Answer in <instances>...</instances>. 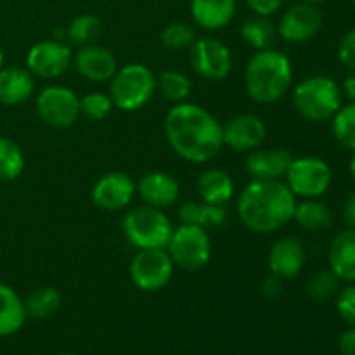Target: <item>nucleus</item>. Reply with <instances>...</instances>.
<instances>
[{
    "instance_id": "obj_39",
    "label": "nucleus",
    "mask_w": 355,
    "mask_h": 355,
    "mask_svg": "<svg viewBox=\"0 0 355 355\" xmlns=\"http://www.w3.org/2000/svg\"><path fill=\"white\" fill-rule=\"evenodd\" d=\"M283 291V279L269 272V276L262 281V293L269 298L279 297Z\"/></svg>"
},
{
    "instance_id": "obj_45",
    "label": "nucleus",
    "mask_w": 355,
    "mask_h": 355,
    "mask_svg": "<svg viewBox=\"0 0 355 355\" xmlns=\"http://www.w3.org/2000/svg\"><path fill=\"white\" fill-rule=\"evenodd\" d=\"M3 68V52H2V49H0V69Z\"/></svg>"
},
{
    "instance_id": "obj_25",
    "label": "nucleus",
    "mask_w": 355,
    "mask_h": 355,
    "mask_svg": "<svg viewBox=\"0 0 355 355\" xmlns=\"http://www.w3.org/2000/svg\"><path fill=\"white\" fill-rule=\"evenodd\" d=\"M26 318L23 298L10 286L0 283V336H10L19 331Z\"/></svg>"
},
{
    "instance_id": "obj_6",
    "label": "nucleus",
    "mask_w": 355,
    "mask_h": 355,
    "mask_svg": "<svg viewBox=\"0 0 355 355\" xmlns=\"http://www.w3.org/2000/svg\"><path fill=\"white\" fill-rule=\"evenodd\" d=\"M125 238L137 250L166 248L173 225L162 208L139 205L130 208L121 220Z\"/></svg>"
},
{
    "instance_id": "obj_41",
    "label": "nucleus",
    "mask_w": 355,
    "mask_h": 355,
    "mask_svg": "<svg viewBox=\"0 0 355 355\" xmlns=\"http://www.w3.org/2000/svg\"><path fill=\"white\" fill-rule=\"evenodd\" d=\"M343 222H345L349 227H355V191L347 198L345 205H343Z\"/></svg>"
},
{
    "instance_id": "obj_11",
    "label": "nucleus",
    "mask_w": 355,
    "mask_h": 355,
    "mask_svg": "<svg viewBox=\"0 0 355 355\" xmlns=\"http://www.w3.org/2000/svg\"><path fill=\"white\" fill-rule=\"evenodd\" d=\"M37 114L52 128H68L78 121L80 97L69 87L49 85L37 97Z\"/></svg>"
},
{
    "instance_id": "obj_28",
    "label": "nucleus",
    "mask_w": 355,
    "mask_h": 355,
    "mask_svg": "<svg viewBox=\"0 0 355 355\" xmlns=\"http://www.w3.org/2000/svg\"><path fill=\"white\" fill-rule=\"evenodd\" d=\"M243 42L253 49V51H263V49H270L276 42L277 30L276 24L270 21V17L253 16L248 21L241 24Z\"/></svg>"
},
{
    "instance_id": "obj_4",
    "label": "nucleus",
    "mask_w": 355,
    "mask_h": 355,
    "mask_svg": "<svg viewBox=\"0 0 355 355\" xmlns=\"http://www.w3.org/2000/svg\"><path fill=\"white\" fill-rule=\"evenodd\" d=\"M291 103L297 113L305 120H331L342 107V89L331 76H307L293 87Z\"/></svg>"
},
{
    "instance_id": "obj_9",
    "label": "nucleus",
    "mask_w": 355,
    "mask_h": 355,
    "mask_svg": "<svg viewBox=\"0 0 355 355\" xmlns=\"http://www.w3.org/2000/svg\"><path fill=\"white\" fill-rule=\"evenodd\" d=\"M286 186L295 198L315 200L326 194L333 180L331 168L328 163L318 156H302L293 158L286 173Z\"/></svg>"
},
{
    "instance_id": "obj_17",
    "label": "nucleus",
    "mask_w": 355,
    "mask_h": 355,
    "mask_svg": "<svg viewBox=\"0 0 355 355\" xmlns=\"http://www.w3.org/2000/svg\"><path fill=\"white\" fill-rule=\"evenodd\" d=\"M305 253L304 243L295 236H283L272 243L267 255V267L269 272L281 279H293L302 272L305 266Z\"/></svg>"
},
{
    "instance_id": "obj_5",
    "label": "nucleus",
    "mask_w": 355,
    "mask_h": 355,
    "mask_svg": "<svg viewBox=\"0 0 355 355\" xmlns=\"http://www.w3.org/2000/svg\"><path fill=\"white\" fill-rule=\"evenodd\" d=\"M156 92V75L142 62H130L116 69L110 80V97L114 107L134 113L144 107Z\"/></svg>"
},
{
    "instance_id": "obj_22",
    "label": "nucleus",
    "mask_w": 355,
    "mask_h": 355,
    "mask_svg": "<svg viewBox=\"0 0 355 355\" xmlns=\"http://www.w3.org/2000/svg\"><path fill=\"white\" fill-rule=\"evenodd\" d=\"M35 90V76L21 66H7L0 69V104L17 106L31 97Z\"/></svg>"
},
{
    "instance_id": "obj_42",
    "label": "nucleus",
    "mask_w": 355,
    "mask_h": 355,
    "mask_svg": "<svg viewBox=\"0 0 355 355\" xmlns=\"http://www.w3.org/2000/svg\"><path fill=\"white\" fill-rule=\"evenodd\" d=\"M343 90H345V94L349 96V99L355 103V71L345 78V82H343Z\"/></svg>"
},
{
    "instance_id": "obj_21",
    "label": "nucleus",
    "mask_w": 355,
    "mask_h": 355,
    "mask_svg": "<svg viewBox=\"0 0 355 355\" xmlns=\"http://www.w3.org/2000/svg\"><path fill=\"white\" fill-rule=\"evenodd\" d=\"M191 16L200 28L217 31L236 16V0H191Z\"/></svg>"
},
{
    "instance_id": "obj_46",
    "label": "nucleus",
    "mask_w": 355,
    "mask_h": 355,
    "mask_svg": "<svg viewBox=\"0 0 355 355\" xmlns=\"http://www.w3.org/2000/svg\"><path fill=\"white\" fill-rule=\"evenodd\" d=\"M61 355H73V354H61Z\"/></svg>"
},
{
    "instance_id": "obj_44",
    "label": "nucleus",
    "mask_w": 355,
    "mask_h": 355,
    "mask_svg": "<svg viewBox=\"0 0 355 355\" xmlns=\"http://www.w3.org/2000/svg\"><path fill=\"white\" fill-rule=\"evenodd\" d=\"M298 2H304V3H314V6H318V3L326 2V0H298Z\"/></svg>"
},
{
    "instance_id": "obj_7",
    "label": "nucleus",
    "mask_w": 355,
    "mask_h": 355,
    "mask_svg": "<svg viewBox=\"0 0 355 355\" xmlns=\"http://www.w3.org/2000/svg\"><path fill=\"white\" fill-rule=\"evenodd\" d=\"M165 250L177 269L196 272L210 262L211 239L207 229L180 224L179 227H173Z\"/></svg>"
},
{
    "instance_id": "obj_33",
    "label": "nucleus",
    "mask_w": 355,
    "mask_h": 355,
    "mask_svg": "<svg viewBox=\"0 0 355 355\" xmlns=\"http://www.w3.org/2000/svg\"><path fill=\"white\" fill-rule=\"evenodd\" d=\"M162 44L166 51L179 52L187 51L196 40V30L186 21H175L170 23L168 26L163 28L162 31Z\"/></svg>"
},
{
    "instance_id": "obj_40",
    "label": "nucleus",
    "mask_w": 355,
    "mask_h": 355,
    "mask_svg": "<svg viewBox=\"0 0 355 355\" xmlns=\"http://www.w3.org/2000/svg\"><path fill=\"white\" fill-rule=\"evenodd\" d=\"M338 349L342 355H355V328L347 329L338 340Z\"/></svg>"
},
{
    "instance_id": "obj_16",
    "label": "nucleus",
    "mask_w": 355,
    "mask_h": 355,
    "mask_svg": "<svg viewBox=\"0 0 355 355\" xmlns=\"http://www.w3.org/2000/svg\"><path fill=\"white\" fill-rule=\"evenodd\" d=\"M73 68L80 76L90 82H110L118 69V61L113 52L99 44L78 47L73 54Z\"/></svg>"
},
{
    "instance_id": "obj_29",
    "label": "nucleus",
    "mask_w": 355,
    "mask_h": 355,
    "mask_svg": "<svg viewBox=\"0 0 355 355\" xmlns=\"http://www.w3.org/2000/svg\"><path fill=\"white\" fill-rule=\"evenodd\" d=\"M156 90H159L166 101L179 104L187 101L191 90H193V82L182 71L165 69L159 73V76H156Z\"/></svg>"
},
{
    "instance_id": "obj_3",
    "label": "nucleus",
    "mask_w": 355,
    "mask_h": 355,
    "mask_svg": "<svg viewBox=\"0 0 355 355\" xmlns=\"http://www.w3.org/2000/svg\"><path fill=\"white\" fill-rule=\"evenodd\" d=\"M293 85V66L284 52L274 47L255 51L245 69V89L252 101L274 104Z\"/></svg>"
},
{
    "instance_id": "obj_30",
    "label": "nucleus",
    "mask_w": 355,
    "mask_h": 355,
    "mask_svg": "<svg viewBox=\"0 0 355 355\" xmlns=\"http://www.w3.org/2000/svg\"><path fill=\"white\" fill-rule=\"evenodd\" d=\"M103 31V23L96 14H80L73 17L71 23L66 28V37L69 44L75 47H83V45L96 44Z\"/></svg>"
},
{
    "instance_id": "obj_14",
    "label": "nucleus",
    "mask_w": 355,
    "mask_h": 355,
    "mask_svg": "<svg viewBox=\"0 0 355 355\" xmlns=\"http://www.w3.org/2000/svg\"><path fill=\"white\" fill-rule=\"evenodd\" d=\"M135 193H137V186L128 173L107 172L96 180L90 198L101 210L120 211L130 207Z\"/></svg>"
},
{
    "instance_id": "obj_15",
    "label": "nucleus",
    "mask_w": 355,
    "mask_h": 355,
    "mask_svg": "<svg viewBox=\"0 0 355 355\" xmlns=\"http://www.w3.org/2000/svg\"><path fill=\"white\" fill-rule=\"evenodd\" d=\"M267 137V127L257 114H236L222 125V142L232 151L250 153L259 149Z\"/></svg>"
},
{
    "instance_id": "obj_8",
    "label": "nucleus",
    "mask_w": 355,
    "mask_h": 355,
    "mask_svg": "<svg viewBox=\"0 0 355 355\" xmlns=\"http://www.w3.org/2000/svg\"><path fill=\"white\" fill-rule=\"evenodd\" d=\"M130 281L137 290L156 293L170 284L175 266L165 248L137 250L128 267Z\"/></svg>"
},
{
    "instance_id": "obj_19",
    "label": "nucleus",
    "mask_w": 355,
    "mask_h": 355,
    "mask_svg": "<svg viewBox=\"0 0 355 355\" xmlns=\"http://www.w3.org/2000/svg\"><path fill=\"white\" fill-rule=\"evenodd\" d=\"M135 186L144 205L162 208V210L173 207L180 196V186L175 177L162 170L144 173Z\"/></svg>"
},
{
    "instance_id": "obj_23",
    "label": "nucleus",
    "mask_w": 355,
    "mask_h": 355,
    "mask_svg": "<svg viewBox=\"0 0 355 355\" xmlns=\"http://www.w3.org/2000/svg\"><path fill=\"white\" fill-rule=\"evenodd\" d=\"M200 200L210 205H227L234 196V180L225 170L207 168L196 182Z\"/></svg>"
},
{
    "instance_id": "obj_13",
    "label": "nucleus",
    "mask_w": 355,
    "mask_h": 355,
    "mask_svg": "<svg viewBox=\"0 0 355 355\" xmlns=\"http://www.w3.org/2000/svg\"><path fill=\"white\" fill-rule=\"evenodd\" d=\"M322 26V12L314 3L298 2L284 10L276 24L277 37L288 44H304L314 38Z\"/></svg>"
},
{
    "instance_id": "obj_32",
    "label": "nucleus",
    "mask_w": 355,
    "mask_h": 355,
    "mask_svg": "<svg viewBox=\"0 0 355 355\" xmlns=\"http://www.w3.org/2000/svg\"><path fill=\"white\" fill-rule=\"evenodd\" d=\"M331 132L342 148L355 151V103L336 111L331 118Z\"/></svg>"
},
{
    "instance_id": "obj_36",
    "label": "nucleus",
    "mask_w": 355,
    "mask_h": 355,
    "mask_svg": "<svg viewBox=\"0 0 355 355\" xmlns=\"http://www.w3.org/2000/svg\"><path fill=\"white\" fill-rule=\"evenodd\" d=\"M336 312L343 322L355 328V284H349L336 293Z\"/></svg>"
},
{
    "instance_id": "obj_35",
    "label": "nucleus",
    "mask_w": 355,
    "mask_h": 355,
    "mask_svg": "<svg viewBox=\"0 0 355 355\" xmlns=\"http://www.w3.org/2000/svg\"><path fill=\"white\" fill-rule=\"evenodd\" d=\"M340 288V279L331 272V269L328 270H319V272L312 274L309 277L307 284H305V291H307L309 297L312 300H328V298L335 297L338 293Z\"/></svg>"
},
{
    "instance_id": "obj_47",
    "label": "nucleus",
    "mask_w": 355,
    "mask_h": 355,
    "mask_svg": "<svg viewBox=\"0 0 355 355\" xmlns=\"http://www.w3.org/2000/svg\"><path fill=\"white\" fill-rule=\"evenodd\" d=\"M352 3H354V6H355V0H352Z\"/></svg>"
},
{
    "instance_id": "obj_2",
    "label": "nucleus",
    "mask_w": 355,
    "mask_h": 355,
    "mask_svg": "<svg viewBox=\"0 0 355 355\" xmlns=\"http://www.w3.org/2000/svg\"><path fill=\"white\" fill-rule=\"evenodd\" d=\"M297 198L284 180H252L236 201L239 222L259 234L281 231L293 222Z\"/></svg>"
},
{
    "instance_id": "obj_18",
    "label": "nucleus",
    "mask_w": 355,
    "mask_h": 355,
    "mask_svg": "<svg viewBox=\"0 0 355 355\" xmlns=\"http://www.w3.org/2000/svg\"><path fill=\"white\" fill-rule=\"evenodd\" d=\"M293 158L284 148L253 149L246 156L245 168L252 180H283Z\"/></svg>"
},
{
    "instance_id": "obj_20",
    "label": "nucleus",
    "mask_w": 355,
    "mask_h": 355,
    "mask_svg": "<svg viewBox=\"0 0 355 355\" xmlns=\"http://www.w3.org/2000/svg\"><path fill=\"white\" fill-rule=\"evenodd\" d=\"M329 269L340 281L355 283V227L336 234L328 252Z\"/></svg>"
},
{
    "instance_id": "obj_27",
    "label": "nucleus",
    "mask_w": 355,
    "mask_h": 355,
    "mask_svg": "<svg viewBox=\"0 0 355 355\" xmlns=\"http://www.w3.org/2000/svg\"><path fill=\"white\" fill-rule=\"evenodd\" d=\"M23 302L28 318L49 319L61 309L62 297L54 286H38Z\"/></svg>"
},
{
    "instance_id": "obj_31",
    "label": "nucleus",
    "mask_w": 355,
    "mask_h": 355,
    "mask_svg": "<svg viewBox=\"0 0 355 355\" xmlns=\"http://www.w3.org/2000/svg\"><path fill=\"white\" fill-rule=\"evenodd\" d=\"M24 155L19 146L7 137H0V182H12L23 173Z\"/></svg>"
},
{
    "instance_id": "obj_43",
    "label": "nucleus",
    "mask_w": 355,
    "mask_h": 355,
    "mask_svg": "<svg viewBox=\"0 0 355 355\" xmlns=\"http://www.w3.org/2000/svg\"><path fill=\"white\" fill-rule=\"evenodd\" d=\"M350 173H352V177L355 179V151L352 155V159H350Z\"/></svg>"
},
{
    "instance_id": "obj_26",
    "label": "nucleus",
    "mask_w": 355,
    "mask_h": 355,
    "mask_svg": "<svg viewBox=\"0 0 355 355\" xmlns=\"http://www.w3.org/2000/svg\"><path fill=\"white\" fill-rule=\"evenodd\" d=\"M293 220L304 231L322 232L331 227L333 214L322 201L315 198V200H304L300 203L297 201Z\"/></svg>"
},
{
    "instance_id": "obj_12",
    "label": "nucleus",
    "mask_w": 355,
    "mask_h": 355,
    "mask_svg": "<svg viewBox=\"0 0 355 355\" xmlns=\"http://www.w3.org/2000/svg\"><path fill=\"white\" fill-rule=\"evenodd\" d=\"M71 49L58 38L38 42L26 54V69L42 80L59 78L71 68Z\"/></svg>"
},
{
    "instance_id": "obj_1",
    "label": "nucleus",
    "mask_w": 355,
    "mask_h": 355,
    "mask_svg": "<svg viewBox=\"0 0 355 355\" xmlns=\"http://www.w3.org/2000/svg\"><path fill=\"white\" fill-rule=\"evenodd\" d=\"M165 135L177 156L191 163H207L224 148L222 125L196 103L173 104L165 118Z\"/></svg>"
},
{
    "instance_id": "obj_24",
    "label": "nucleus",
    "mask_w": 355,
    "mask_h": 355,
    "mask_svg": "<svg viewBox=\"0 0 355 355\" xmlns=\"http://www.w3.org/2000/svg\"><path fill=\"white\" fill-rule=\"evenodd\" d=\"M180 224L198 225L203 229L220 227L227 220L225 205H210L205 201H186L179 208Z\"/></svg>"
},
{
    "instance_id": "obj_34",
    "label": "nucleus",
    "mask_w": 355,
    "mask_h": 355,
    "mask_svg": "<svg viewBox=\"0 0 355 355\" xmlns=\"http://www.w3.org/2000/svg\"><path fill=\"white\" fill-rule=\"evenodd\" d=\"M114 110L110 94L104 92H87L80 97V114L90 121H103L110 116Z\"/></svg>"
},
{
    "instance_id": "obj_38",
    "label": "nucleus",
    "mask_w": 355,
    "mask_h": 355,
    "mask_svg": "<svg viewBox=\"0 0 355 355\" xmlns=\"http://www.w3.org/2000/svg\"><path fill=\"white\" fill-rule=\"evenodd\" d=\"M284 0H246V6L250 7L255 16L270 17L277 14L283 7Z\"/></svg>"
},
{
    "instance_id": "obj_10",
    "label": "nucleus",
    "mask_w": 355,
    "mask_h": 355,
    "mask_svg": "<svg viewBox=\"0 0 355 355\" xmlns=\"http://www.w3.org/2000/svg\"><path fill=\"white\" fill-rule=\"evenodd\" d=\"M189 62L198 76L208 82H222L232 71V52L214 37L196 38L189 49Z\"/></svg>"
},
{
    "instance_id": "obj_37",
    "label": "nucleus",
    "mask_w": 355,
    "mask_h": 355,
    "mask_svg": "<svg viewBox=\"0 0 355 355\" xmlns=\"http://www.w3.org/2000/svg\"><path fill=\"white\" fill-rule=\"evenodd\" d=\"M338 61L350 71H355V28L342 37L338 44Z\"/></svg>"
}]
</instances>
